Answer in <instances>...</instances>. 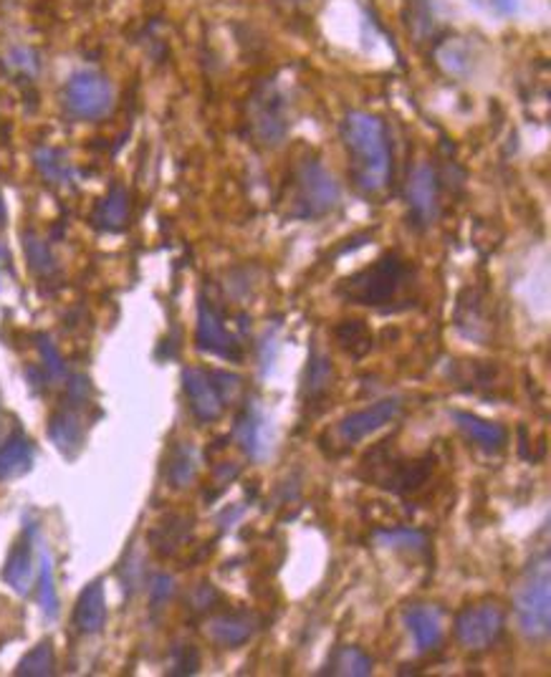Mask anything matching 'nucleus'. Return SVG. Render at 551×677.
<instances>
[{
	"label": "nucleus",
	"instance_id": "1",
	"mask_svg": "<svg viewBox=\"0 0 551 677\" xmlns=\"http://www.w3.org/2000/svg\"><path fill=\"white\" fill-rule=\"evenodd\" d=\"M341 142L347 150L349 180L364 198H377L387 190L392 173V152L385 122L370 112H347L341 122Z\"/></svg>",
	"mask_w": 551,
	"mask_h": 677
},
{
	"label": "nucleus",
	"instance_id": "2",
	"mask_svg": "<svg viewBox=\"0 0 551 677\" xmlns=\"http://www.w3.org/2000/svg\"><path fill=\"white\" fill-rule=\"evenodd\" d=\"M415 281V271L398 253H385L372 266L356 271L339 284L337 293L356 306L392 311V303L402 299Z\"/></svg>",
	"mask_w": 551,
	"mask_h": 677
},
{
	"label": "nucleus",
	"instance_id": "3",
	"mask_svg": "<svg viewBox=\"0 0 551 677\" xmlns=\"http://www.w3.org/2000/svg\"><path fill=\"white\" fill-rule=\"evenodd\" d=\"M514 612L529 642H544L551 632V556L549 549L526 566L514 591Z\"/></svg>",
	"mask_w": 551,
	"mask_h": 677
},
{
	"label": "nucleus",
	"instance_id": "4",
	"mask_svg": "<svg viewBox=\"0 0 551 677\" xmlns=\"http://www.w3.org/2000/svg\"><path fill=\"white\" fill-rule=\"evenodd\" d=\"M341 190L322 162L304 160L293 167L284 205L293 221H320L339 208Z\"/></svg>",
	"mask_w": 551,
	"mask_h": 677
},
{
	"label": "nucleus",
	"instance_id": "5",
	"mask_svg": "<svg viewBox=\"0 0 551 677\" xmlns=\"http://www.w3.org/2000/svg\"><path fill=\"white\" fill-rule=\"evenodd\" d=\"M246 124L251 139L263 150H278L291 131V101L276 79L261 82L248 97Z\"/></svg>",
	"mask_w": 551,
	"mask_h": 677
},
{
	"label": "nucleus",
	"instance_id": "6",
	"mask_svg": "<svg viewBox=\"0 0 551 677\" xmlns=\"http://www.w3.org/2000/svg\"><path fill=\"white\" fill-rule=\"evenodd\" d=\"M433 465H436V457L433 455L417 457V461H405V457L392 455L387 450V442H383V446H377L364 457L362 471H370V476L362 478L372 486L390 490V493L405 496L428 484Z\"/></svg>",
	"mask_w": 551,
	"mask_h": 677
},
{
	"label": "nucleus",
	"instance_id": "7",
	"mask_svg": "<svg viewBox=\"0 0 551 677\" xmlns=\"http://www.w3.org/2000/svg\"><path fill=\"white\" fill-rule=\"evenodd\" d=\"M64 109L79 122H99L114 109V87L95 68H79L64 84Z\"/></svg>",
	"mask_w": 551,
	"mask_h": 677
},
{
	"label": "nucleus",
	"instance_id": "8",
	"mask_svg": "<svg viewBox=\"0 0 551 677\" xmlns=\"http://www.w3.org/2000/svg\"><path fill=\"white\" fill-rule=\"evenodd\" d=\"M455 640L463 650L484 652L506 632V612L499 602H476L463 606L453 622Z\"/></svg>",
	"mask_w": 551,
	"mask_h": 677
},
{
	"label": "nucleus",
	"instance_id": "9",
	"mask_svg": "<svg viewBox=\"0 0 551 677\" xmlns=\"http://www.w3.org/2000/svg\"><path fill=\"white\" fill-rule=\"evenodd\" d=\"M196 344L200 352L221 356L225 362H243V344H240L236 334L228 331L221 309L215 306V301L208 299L205 293H200L198 299Z\"/></svg>",
	"mask_w": 551,
	"mask_h": 677
},
{
	"label": "nucleus",
	"instance_id": "10",
	"mask_svg": "<svg viewBox=\"0 0 551 677\" xmlns=\"http://www.w3.org/2000/svg\"><path fill=\"white\" fill-rule=\"evenodd\" d=\"M405 202L410 213V225L415 228H430L440 217V177L436 167L421 162L408 177Z\"/></svg>",
	"mask_w": 551,
	"mask_h": 677
},
{
	"label": "nucleus",
	"instance_id": "11",
	"mask_svg": "<svg viewBox=\"0 0 551 677\" xmlns=\"http://www.w3.org/2000/svg\"><path fill=\"white\" fill-rule=\"evenodd\" d=\"M402 412V402L398 397H387V400H379L372 404V408H364L360 412H352V415L341 417L337 427H334V440L339 442L341 448L356 446V442L370 438L372 432L383 430L385 425L395 423Z\"/></svg>",
	"mask_w": 551,
	"mask_h": 677
},
{
	"label": "nucleus",
	"instance_id": "12",
	"mask_svg": "<svg viewBox=\"0 0 551 677\" xmlns=\"http://www.w3.org/2000/svg\"><path fill=\"white\" fill-rule=\"evenodd\" d=\"M236 440L240 448L246 450L248 457L253 461H263L271 455L274 448V427H271L266 412L259 408V402H248L236 419Z\"/></svg>",
	"mask_w": 551,
	"mask_h": 677
},
{
	"label": "nucleus",
	"instance_id": "13",
	"mask_svg": "<svg viewBox=\"0 0 551 677\" xmlns=\"http://www.w3.org/2000/svg\"><path fill=\"white\" fill-rule=\"evenodd\" d=\"M208 637L225 650H238L243 648L246 642H251L255 632L261 629V617L251 610H233L215 614V617L208 619Z\"/></svg>",
	"mask_w": 551,
	"mask_h": 677
},
{
	"label": "nucleus",
	"instance_id": "14",
	"mask_svg": "<svg viewBox=\"0 0 551 677\" xmlns=\"http://www.w3.org/2000/svg\"><path fill=\"white\" fill-rule=\"evenodd\" d=\"M183 389L185 397H188L190 412L196 415L200 423L211 425L215 419H221L225 402L221 400L218 389H215L211 372L200 369V367H188L183 369Z\"/></svg>",
	"mask_w": 551,
	"mask_h": 677
},
{
	"label": "nucleus",
	"instance_id": "15",
	"mask_svg": "<svg viewBox=\"0 0 551 677\" xmlns=\"http://www.w3.org/2000/svg\"><path fill=\"white\" fill-rule=\"evenodd\" d=\"M84 408L87 404L64 400V404L49 419V438L59 453L68 457V461L79 455V450L84 448V435H87V425H84L82 417Z\"/></svg>",
	"mask_w": 551,
	"mask_h": 677
},
{
	"label": "nucleus",
	"instance_id": "16",
	"mask_svg": "<svg viewBox=\"0 0 551 677\" xmlns=\"http://www.w3.org/2000/svg\"><path fill=\"white\" fill-rule=\"evenodd\" d=\"M36 536H38V528L34 524H28L26 528H23V536L13 543L11 554H8L5 566H3L5 584L15 591V594H21V597H28L30 587H34V577H36L34 541H36Z\"/></svg>",
	"mask_w": 551,
	"mask_h": 677
},
{
	"label": "nucleus",
	"instance_id": "17",
	"mask_svg": "<svg viewBox=\"0 0 551 677\" xmlns=\"http://www.w3.org/2000/svg\"><path fill=\"white\" fill-rule=\"evenodd\" d=\"M107 625L104 579L89 581L74 606V627L82 635H99Z\"/></svg>",
	"mask_w": 551,
	"mask_h": 677
},
{
	"label": "nucleus",
	"instance_id": "18",
	"mask_svg": "<svg viewBox=\"0 0 551 677\" xmlns=\"http://www.w3.org/2000/svg\"><path fill=\"white\" fill-rule=\"evenodd\" d=\"M453 423L458 425L465 438L471 442H476L480 450L486 453H501L509 442V430L501 423H493V419H484L473 412H463V410H453L450 412Z\"/></svg>",
	"mask_w": 551,
	"mask_h": 677
},
{
	"label": "nucleus",
	"instance_id": "19",
	"mask_svg": "<svg viewBox=\"0 0 551 677\" xmlns=\"http://www.w3.org/2000/svg\"><path fill=\"white\" fill-rule=\"evenodd\" d=\"M455 326L458 331L463 334L465 339L478 341V344H486L493 334L491 316L486 311V301L480 299L478 291H463L461 301H458V314H455Z\"/></svg>",
	"mask_w": 551,
	"mask_h": 677
},
{
	"label": "nucleus",
	"instance_id": "20",
	"mask_svg": "<svg viewBox=\"0 0 551 677\" xmlns=\"http://www.w3.org/2000/svg\"><path fill=\"white\" fill-rule=\"evenodd\" d=\"M405 625L413 635L417 652H433L442 642V617L440 610L433 604H415L405 612Z\"/></svg>",
	"mask_w": 551,
	"mask_h": 677
},
{
	"label": "nucleus",
	"instance_id": "21",
	"mask_svg": "<svg viewBox=\"0 0 551 677\" xmlns=\"http://www.w3.org/2000/svg\"><path fill=\"white\" fill-rule=\"evenodd\" d=\"M331 387H334V367L329 354L322 352L320 347H314L312 354H309L304 379H301V397H304L306 408H314V404H322L327 400Z\"/></svg>",
	"mask_w": 551,
	"mask_h": 677
},
{
	"label": "nucleus",
	"instance_id": "22",
	"mask_svg": "<svg viewBox=\"0 0 551 677\" xmlns=\"http://www.w3.org/2000/svg\"><path fill=\"white\" fill-rule=\"evenodd\" d=\"M129 192L124 185H112L110 190H107V195L102 200L97 202L95 213H91V225L104 233H120L127 228L129 223Z\"/></svg>",
	"mask_w": 551,
	"mask_h": 677
},
{
	"label": "nucleus",
	"instance_id": "23",
	"mask_svg": "<svg viewBox=\"0 0 551 677\" xmlns=\"http://www.w3.org/2000/svg\"><path fill=\"white\" fill-rule=\"evenodd\" d=\"M30 465H34V442L21 427H15L0 446V480L26 476Z\"/></svg>",
	"mask_w": 551,
	"mask_h": 677
},
{
	"label": "nucleus",
	"instance_id": "24",
	"mask_svg": "<svg viewBox=\"0 0 551 677\" xmlns=\"http://www.w3.org/2000/svg\"><path fill=\"white\" fill-rule=\"evenodd\" d=\"M190 534H192V518L173 513V516H165L152 528L150 543L160 556H173L183 549V543L190 539Z\"/></svg>",
	"mask_w": 551,
	"mask_h": 677
},
{
	"label": "nucleus",
	"instance_id": "25",
	"mask_svg": "<svg viewBox=\"0 0 551 677\" xmlns=\"http://www.w3.org/2000/svg\"><path fill=\"white\" fill-rule=\"evenodd\" d=\"M34 165L43 180L49 185H57V188H66V185H74L76 180L72 160H68L66 152L57 150V147H38L34 152Z\"/></svg>",
	"mask_w": 551,
	"mask_h": 677
},
{
	"label": "nucleus",
	"instance_id": "26",
	"mask_svg": "<svg viewBox=\"0 0 551 677\" xmlns=\"http://www.w3.org/2000/svg\"><path fill=\"white\" fill-rule=\"evenodd\" d=\"M198 471L200 457L196 446L192 442H177L167 457V484L177 490L188 488L190 484H196Z\"/></svg>",
	"mask_w": 551,
	"mask_h": 677
},
{
	"label": "nucleus",
	"instance_id": "27",
	"mask_svg": "<svg viewBox=\"0 0 551 677\" xmlns=\"http://www.w3.org/2000/svg\"><path fill=\"white\" fill-rule=\"evenodd\" d=\"M38 604L46 619L59 617V591L57 577H53V559L43 541H38Z\"/></svg>",
	"mask_w": 551,
	"mask_h": 677
},
{
	"label": "nucleus",
	"instance_id": "28",
	"mask_svg": "<svg viewBox=\"0 0 551 677\" xmlns=\"http://www.w3.org/2000/svg\"><path fill=\"white\" fill-rule=\"evenodd\" d=\"M372 657L367 652H362L360 648H352V644H345V648L334 650V655L329 657L327 670H322V675H339V677H367L372 675Z\"/></svg>",
	"mask_w": 551,
	"mask_h": 677
},
{
	"label": "nucleus",
	"instance_id": "29",
	"mask_svg": "<svg viewBox=\"0 0 551 677\" xmlns=\"http://www.w3.org/2000/svg\"><path fill=\"white\" fill-rule=\"evenodd\" d=\"M476 51L471 49L463 38H448L438 46V64L450 76H468L476 64Z\"/></svg>",
	"mask_w": 551,
	"mask_h": 677
},
{
	"label": "nucleus",
	"instance_id": "30",
	"mask_svg": "<svg viewBox=\"0 0 551 677\" xmlns=\"http://www.w3.org/2000/svg\"><path fill=\"white\" fill-rule=\"evenodd\" d=\"M334 339L337 344L345 349L347 354H352L354 360H362L372 352L375 347V337H372L370 326L364 322H341L334 326Z\"/></svg>",
	"mask_w": 551,
	"mask_h": 677
},
{
	"label": "nucleus",
	"instance_id": "31",
	"mask_svg": "<svg viewBox=\"0 0 551 677\" xmlns=\"http://www.w3.org/2000/svg\"><path fill=\"white\" fill-rule=\"evenodd\" d=\"M377 547L390 549V551H410V554H421L428 549V536L417 528H377L372 534Z\"/></svg>",
	"mask_w": 551,
	"mask_h": 677
},
{
	"label": "nucleus",
	"instance_id": "32",
	"mask_svg": "<svg viewBox=\"0 0 551 677\" xmlns=\"http://www.w3.org/2000/svg\"><path fill=\"white\" fill-rule=\"evenodd\" d=\"M57 673V655H53L51 640H41L34 650L21 657L15 675L21 677H51Z\"/></svg>",
	"mask_w": 551,
	"mask_h": 677
},
{
	"label": "nucleus",
	"instance_id": "33",
	"mask_svg": "<svg viewBox=\"0 0 551 677\" xmlns=\"http://www.w3.org/2000/svg\"><path fill=\"white\" fill-rule=\"evenodd\" d=\"M23 248H26L28 266L38 278H51L53 274H57L59 263L57 259H53L49 243L38 238L36 233H26V236H23Z\"/></svg>",
	"mask_w": 551,
	"mask_h": 677
},
{
	"label": "nucleus",
	"instance_id": "34",
	"mask_svg": "<svg viewBox=\"0 0 551 677\" xmlns=\"http://www.w3.org/2000/svg\"><path fill=\"white\" fill-rule=\"evenodd\" d=\"M36 349H38V354H41L46 379H51V383H61V379L68 377L64 356L59 354V349L57 344H53V339L49 337V334H36Z\"/></svg>",
	"mask_w": 551,
	"mask_h": 677
},
{
	"label": "nucleus",
	"instance_id": "35",
	"mask_svg": "<svg viewBox=\"0 0 551 677\" xmlns=\"http://www.w3.org/2000/svg\"><path fill=\"white\" fill-rule=\"evenodd\" d=\"M200 667V652L196 644H177L173 650V663H170V675L185 677L196 675Z\"/></svg>",
	"mask_w": 551,
	"mask_h": 677
},
{
	"label": "nucleus",
	"instance_id": "36",
	"mask_svg": "<svg viewBox=\"0 0 551 677\" xmlns=\"http://www.w3.org/2000/svg\"><path fill=\"white\" fill-rule=\"evenodd\" d=\"M5 64L11 66L13 72H18L21 76H28V79H34V76L38 74V68H41L36 51L26 49V46H13V49L8 51Z\"/></svg>",
	"mask_w": 551,
	"mask_h": 677
},
{
	"label": "nucleus",
	"instance_id": "37",
	"mask_svg": "<svg viewBox=\"0 0 551 677\" xmlns=\"http://www.w3.org/2000/svg\"><path fill=\"white\" fill-rule=\"evenodd\" d=\"M211 379L225 404L238 402L240 392H243V379H240L238 375H233V372H223V369H211Z\"/></svg>",
	"mask_w": 551,
	"mask_h": 677
},
{
	"label": "nucleus",
	"instance_id": "38",
	"mask_svg": "<svg viewBox=\"0 0 551 677\" xmlns=\"http://www.w3.org/2000/svg\"><path fill=\"white\" fill-rule=\"evenodd\" d=\"M175 597V579L170 574H154L150 579V604L152 610H162Z\"/></svg>",
	"mask_w": 551,
	"mask_h": 677
},
{
	"label": "nucleus",
	"instance_id": "39",
	"mask_svg": "<svg viewBox=\"0 0 551 677\" xmlns=\"http://www.w3.org/2000/svg\"><path fill=\"white\" fill-rule=\"evenodd\" d=\"M215 602H221V594H218V589L213 587V584L203 581V584H198V587L190 591V606L196 612L213 610Z\"/></svg>",
	"mask_w": 551,
	"mask_h": 677
},
{
	"label": "nucleus",
	"instance_id": "40",
	"mask_svg": "<svg viewBox=\"0 0 551 677\" xmlns=\"http://www.w3.org/2000/svg\"><path fill=\"white\" fill-rule=\"evenodd\" d=\"M493 5L499 8L501 13H506V15H511V13H516V8H518V3L516 0H493Z\"/></svg>",
	"mask_w": 551,
	"mask_h": 677
},
{
	"label": "nucleus",
	"instance_id": "41",
	"mask_svg": "<svg viewBox=\"0 0 551 677\" xmlns=\"http://www.w3.org/2000/svg\"><path fill=\"white\" fill-rule=\"evenodd\" d=\"M8 221V213H5V202H3V192H0V228H3Z\"/></svg>",
	"mask_w": 551,
	"mask_h": 677
}]
</instances>
